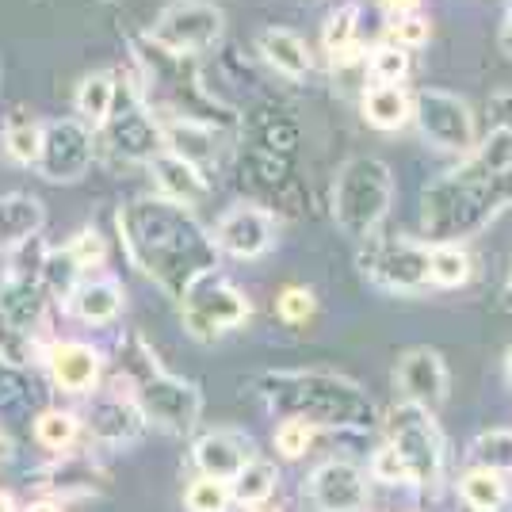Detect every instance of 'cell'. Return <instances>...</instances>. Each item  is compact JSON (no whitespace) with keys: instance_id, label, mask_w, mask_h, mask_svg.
Returning a JSON list of instances; mask_svg holds the SVG:
<instances>
[{"instance_id":"cell-44","label":"cell","mask_w":512,"mask_h":512,"mask_svg":"<svg viewBox=\"0 0 512 512\" xmlns=\"http://www.w3.org/2000/svg\"><path fill=\"white\" fill-rule=\"evenodd\" d=\"M0 512H16V501H12V493L0 490Z\"/></svg>"},{"instance_id":"cell-47","label":"cell","mask_w":512,"mask_h":512,"mask_svg":"<svg viewBox=\"0 0 512 512\" xmlns=\"http://www.w3.org/2000/svg\"><path fill=\"white\" fill-rule=\"evenodd\" d=\"M505 371H509V379H512V344H509V352H505Z\"/></svg>"},{"instance_id":"cell-33","label":"cell","mask_w":512,"mask_h":512,"mask_svg":"<svg viewBox=\"0 0 512 512\" xmlns=\"http://www.w3.org/2000/svg\"><path fill=\"white\" fill-rule=\"evenodd\" d=\"M230 501H234L230 482L207 478V474H199L192 486L184 490V505H188V512H226Z\"/></svg>"},{"instance_id":"cell-7","label":"cell","mask_w":512,"mask_h":512,"mask_svg":"<svg viewBox=\"0 0 512 512\" xmlns=\"http://www.w3.org/2000/svg\"><path fill=\"white\" fill-rule=\"evenodd\" d=\"M180 314H184V329L195 341H214V337L241 329L253 314V306L245 299V291H237L230 279L211 272L180 299Z\"/></svg>"},{"instance_id":"cell-17","label":"cell","mask_w":512,"mask_h":512,"mask_svg":"<svg viewBox=\"0 0 512 512\" xmlns=\"http://www.w3.org/2000/svg\"><path fill=\"white\" fill-rule=\"evenodd\" d=\"M50 375L65 394H88L100 379V352L85 341H58L50 348Z\"/></svg>"},{"instance_id":"cell-31","label":"cell","mask_w":512,"mask_h":512,"mask_svg":"<svg viewBox=\"0 0 512 512\" xmlns=\"http://www.w3.org/2000/svg\"><path fill=\"white\" fill-rule=\"evenodd\" d=\"M470 459H474L478 467L497 470V474L512 470V428H493V432H482V436L470 444Z\"/></svg>"},{"instance_id":"cell-37","label":"cell","mask_w":512,"mask_h":512,"mask_svg":"<svg viewBox=\"0 0 512 512\" xmlns=\"http://www.w3.org/2000/svg\"><path fill=\"white\" fill-rule=\"evenodd\" d=\"M276 306H279V318L287 321V325H302V321L314 318V310H318L314 291H306V287H283Z\"/></svg>"},{"instance_id":"cell-25","label":"cell","mask_w":512,"mask_h":512,"mask_svg":"<svg viewBox=\"0 0 512 512\" xmlns=\"http://www.w3.org/2000/svg\"><path fill=\"white\" fill-rule=\"evenodd\" d=\"M115 92H119V77L115 73H92L77 88V115L88 130H104L107 119L115 115Z\"/></svg>"},{"instance_id":"cell-24","label":"cell","mask_w":512,"mask_h":512,"mask_svg":"<svg viewBox=\"0 0 512 512\" xmlns=\"http://www.w3.org/2000/svg\"><path fill=\"white\" fill-rule=\"evenodd\" d=\"M363 119L375 130H402L413 119V96L402 85H371L363 92Z\"/></svg>"},{"instance_id":"cell-22","label":"cell","mask_w":512,"mask_h":512,"mask_svg":"<svg viewBox=\"0 0 512 512\" xmlns=\"http://www.w3.org/2000/svg\"><path fill=\"white\" fill-rule=\"evenodd\" d=\"M69 306L88 325H107L123 310V287L115 279H81L69 295Z\"/></svg>"},{"instance_id":"cell-34","label":"cell","mask_w":512,"mask_h":512,"mask_svg":"<svg viewBox=\"0 0 512 512\" xmlns=\"http://www.w3.org/2000/svg\"><path fill=\"white\" fill-rule=\"evenodd\" d=\"M367 73H371L375 85H402L409 77V54L390 43L375 46L371 58H367Z\"/></svg>"},{"instance_id":"cell-35","label":"cell","mask_w":512,"mask_h":512,"mask_svg":"<svg viewBox=\"0 0 512 512\" xmlns=\"http://www.w3.org/2000/svg\"><path fill=\"white\" fill-rule=\"evenodd\" d=\"M314 432H318V425H310V421L283 417L276 428V451L283 459H299V455H306V448L314 444Z\"/></svg>"},{"instance_id":"cell-40","label":"cell","mask_w":512,"mask_h":512,"mask_svg":"<svg viewBox=\"0 0 512 512\" xmlns=\"http://www.w3.org/2000/svg\"><path fill=\"white\" fill-rule=\"evenodd\" d=\"M490 119L497 130H509L512 134V85L490 96Z\"/></svg>"},{"instance_id":"cell-13","label":"cell","mask_w":512,"mask_h":512,"mask_svg":"<svg viewBox=\"0 0 512 512\" xmlns=\"http://www.w3.org/2000/svg\"><path fill=\"white\" fill-rule=\"evenodd\" d=\"M214 245L222 253L237 256V260H256L276 245V218L264 211V207H234L218 218V230H214Z\"/></svg>"},{"instance_id":"cell-45","label":"cell","mask_w":512,"mask_h":512,"mask_svg":"<svg viewBox=\"0 0 512 512\" xmlns=\"http://www.w3.org/2000/svg\"><path fill=\"white\" fill-rule=\"evenodd\" d=\"M501 299H505V306L512 310V272H509V279H505V295H501Z\"/></svg>"},{"instance_id":"cell-1","label":"cell","mask_w":512,"mask_h":512,"mask_svg":"<svg viewBox=\"0 0 512 512\" xmlns=\"http://www.w3.org/2000/svg\"><path fill=\"white\" fill-rule=\"evenodd\" d=\"M512 207V134L493 127L459 169L432 180L421 199L428 245H463Z\"/></svg>"},{"instance_id":"cell-30","label":"cell","mask_w":512,"mask_h":512,"mask_svg":"<svg viewBox=\"0 0 512 512\" xmlns=\"http://www.w3.org/2000/svg\"><path fill=\"white\" fill-rule=\"evenodd\" d=\"M356 35H360V4H341L321 31V43L329 50V58H341L348 50H356Z\"/></svg>"},{"instance_id":"cell-9","label":"cell","mask_w":512,"mask_h":512,"mask_svg":"<svg viewBox=\"0 0 512 512\" xmlns=\"http://www.w3.org/2000/svg\"><path fill=\"white\" fill-rule=\"evenodd\" d=\"M413 123H417L428 146H436L444 153H463L467 157L478 146V127H474L470 104L444 92V88L413 92Z\"/></svg>"},{"instance_id":"cell-11","label":"cell","mask_w":512,"mask_h":512,"mask_svg":"<svg viewBox=\"0 0 512 512\" xmlns=\"http://www.w3.org/2000/svg\"><path fill=\"white\" fill-rule=\"evenodd\" d=\"M96 157V130L81 119H54L43 123V146L35 157V169L50 184H77Z\"/></svg>"},{"instance_id":"cell-27","label":"cell","mask_w":512,"mask_h":512,"mask_svg":"<svg viewBox=\"0 0 512 512\" xmlns=\"http://www.w3.org/2000/svg\"><path fill=\"white\" fill-rule=\"evenodd\" d=\"M43 146V123L35 115H27L23 107H16L8 119H4V153L16 161V165H35Z\"/></svg>"},{"instance_id":"cell-28","label":"cell","mask_w":512,"mask_h":512,"mask_svg":"<svg viewBox=\"0 0 512 512\" xmlns=\"http://www.w3.org/2000/svg\"><path fill=\"white\" fill-rule=\"evenodd\" d=\"M470 276H474V260H470L463 245H432V253H428V283L455 291Z\"/></svg>"},{"instance_id":"cell-48","label":"cell","mask_w":512,"mask_h":512,"mask_svg":"<svg viewBox=\"0 0 512 512\" xmlns=\"http://www.w3.org/2000/svg\"><path fill=\"white\" fill-rule=\"evenodd\" d=\"M0 459H4V440H0Z\"/></svg>"},{"instance_id":"cell-12","label":"cell","mask_w":512,"mask_h":512,"mask_svg":"<svg viewBox=\"0 0 512 512\" xmlns=\"http://www.w3.org/2000/svg\"><path fill=\"white\" fill-rule=\"evenodd\" d=\"M138 85V81H134ZM107 146L115 150V157H123V161H142V165H150L157 153L165 150V142H161V127H157V119H153V111L146 107L142 100V88L134 92V100L123 115H111L107 119Z\"/></svg>"},{"instance_id":"cell-19","label":"cell","mask_w":512,"mask_h":512,"mask_svg":"<svg viewBox=\"0 0 512 512\" xmlns=\"http://www.w3.org/2000/svg\"><path fill=\"white\" fill-rule=\"evenodd\" d=\"M150 172L153 180H157L161 199H172L180 207H195V203L207 199V176L195 169V165H188L184 157H176V153L161 150L150 161Z\"/></svg>"},{"instance_id":"cell-8","label":"cell","mask_w":512,"mask_h":512,"mask_svg":"<svg viewBox=\"0 0 512 512\" xmlns=\"http://www.w3.org/2000/svg\"><path fill=\"white\" fill-rule=\"evenodd\" d=\"M222 27H226V16L211 0H172L161 8V16L153 20L146 39L169 54L195 58L222 39Z\"/></svg>"},{"instance_id":"cell-2","label":"cell","mask_w":512,"mask_h":512,"mask_svg":"<svg viewBox=\"0 0 512 512\" xmlns=\"http://www.w3.org/2000/svg\"><path fill=\"white\" fill-rule=\"evenodd\" d=\"M119 234L127 245L134 268L169 295L184 299L203 276H211L218 264L214 237L195 222V214L161 195H142L119 211Z\"/></svg>"},{"instance_id":"cell-46","label":"cell","mask_w":512,"mask_h":512,"mask_svg":"<svg viewBox=\"0 0 512 512\" xmlns=\"http://www.w3.org/2000/svg\"><path fill=\"white\" fill-rule=\"evenodd\" d=\"M245 512H279V509H272V505L264 501V505H253V509H245Z\"/></svg>"},{"instance_id":"cell-3","label":"cell","mask_w":512,"mask_h":512,"mask_svg":"<svg viewBox=\"0 0 512 512\" xmlns=\"http://www.w3.org/2000/svg\"><path fill=\"white\" fill-rule=\"evenodd\" d=\"M256 390L283 417H299L310 425H375L371 398L337 371H268L256 379Z\"/></svg>"},{"instance_id":"cell-15","label":"cell","mask_w":512,"mask_h":512,"mask_svg":"<svg viewBox=\"0 0 512 512\" xmlns=\"http://www.w3.org/2000/svg\"><path fill=\"white\" fill-rule=\"evenodd\" d=\"M398 386L406 394L409 406L432 409L448 398V367L436 348H409L398 360Z\"/></svg>"},{"instance_id":"cell-4","label":"cell","mask_w":512,"mask_h":512,"mask_svg":"<svg viewBox=\"0 0 512 512\" xmlns=\"http://www.w3.org/2000/svg\"><path fill=\"white\" fill-rule=\"evenodd\" d=\"M394 199V176L390 165L379 157H352L344 161L333 180V218L344 237L356 245H367L375 230L383 226Z\"/></svg>"},{"instance_id":"cell-18","label":"cell","mask_w":512,"mask_h":512,"mask_svg":"<svg viewBox=\"0 0 512 512\" xmlns=\"http://www.w3.org/2000/svg\"><path fill=\"white\" fill-rule=\"evenodd\" d=\"M253 455V444L237 432H207L199 444H195V467L203 470L207 478H222V482H234L237 470L245 467Z\"/></svg>"},{"instance_id":"cell-21","label":"cell","mask_w":512,"mask_h":512,"mask_svg":"<svg viewBox=\"0 0 512 512\" xmlns=\"http://www.w3.org/2000/svg\"><path fill=\"white\" fill-rule=\"evenodd\" d=\"M43 222H46V211L35 195H23V192L0 195V249H16L23 241L39 237Z\"/></svg>"},{"instance_id":"cell-26","label":"cell","mask_w":512,"mask_h":512,"mask_svg":"<svg viewBox=\"0 0 512 512\" xmlns=\"http://www.w3.org/2000/svg\"><path fill=\"white\" fill-rule=\"evenodd\" d=\"M459 497L463 505L474 512H501L509 505V486H505V474L486 467H474L459 478Z\"/></svg>"},{"instance_id":"cell-20","label":"cell","mask_w":512,"mask_h":512,"mask_svg":"<svg viewBox=\"0 0 512 512\" xmlns=\"http://www.w3.org/2000/svg\"><path fill=\"white\" fill-rule=\"evenodd\" d=\"M256 46H260V58L272 65L276 73L291 77V81H302L310 73V65H314L306 39H302L299 31H291V27H268V31H260Z\"/></svg>"},{"instance_id":"cell-6","label":"cell","mask_w":512,"mask_h":512,"mask_svg":"<svg viewBox=\"0 0 512 512\" xmlns=\"http://www.w3.org/2000/svg\"><path fill=\"white\" fill-rule=\"evenodd\" d=\"M428 253L432 245L413 237H371L360 253V268L379 291L417 295L428 287Z\"/></svg>"},{"instance_id":"cell-29","label":"cell","mask_w":512,"mask_h":512,"mask_svg":"<svg viewBox=\"0 0 512 512\" xmlns=\"http://www.w3.org/2000/svg\"><path fill=\"white\" fill-rule=\"evenodd\" d=\"M276 482H279V474H276L272 463H264V459H249L245 467L237 470L234 482H230V493H234L237 505L253 509V505H264V501L276 493Z\"/></svg>"},{"instance_id":"cell-10","label":"cell","mask_w":512,"mask_h":512,"mask_svg":"<svg viewBox=\"0 0 512 512\" xmlns=\"http://www.w3.org/2000/svg\"><path fill=\"white\" fill-rule=\"evenodd\" d=\"M390 448L402 455L409 482L436 486L444 470V440L432 425V413L421 406H398L390 413Z\"/></svg>"},{"instance_id":"cell-42","label":"cell","mask_w":512,"mask_h":512,"mask_svg":"<svg viewBox=\"0 0 512 512\" xmlns=\"http://www.w3.org/2000/svg\"><path fill=\"white\" fill-rule=\"evenodd\" d=\"M497 43H501V54L512 58V0H509V8H505V16H501V35H497Z\"/></svg>"},{"instance_id":"cell-5","label":"cell","mask_w":512,"mask_h":512,"mask_svg":"<svg viewBox=\"0 0 512 512\" xmlns=\"http://www.w3.org/2000/svg\"><path fill=\"white\" fill-rule=\"evenodd\" d=\"M130 398L134 406L142 409L146 421H157L161 428H172V432H188V428L199 421V409H203V398H199V386L184 383L169 375L165 367H157V356H146V367L130 379Z\"/></svg>"},{"instance_id":"cell-43","label":"cell","mask_w":512,"mask_h":512,"mask_svg":"<svg viewBox=\"0 0 512 512\" xmlns=\"http://www.w3.org/2000/svg\"><path fill=\"white\" fill-rule=\"evenodd\" d=\"M23 512H62V509H58L54 501H39V505H27Z\"/></svg>"},{"instance_id":"cell-36","label":"cell","mask_w":512,"mask_h":512,"mask_svg":"<svg viewBox=\"0 0 512 512\" xmlns=\"http://www.w3.org/2000/svg\"><path fill=\"white\" fill-rule=\"evenodd\" d=\"M428 39H432V23H428V16H406V20H394V27L386 31V43L398 46V50H421V46H428Z\"/></svg>"},{"instance_id":"cell-38","label":"cell","mask_w":512,"mask_h":512,"mask_svg":"<svg viewBox=\"0 0 512 512\" xmlns=\"http://www.w3.org/2000/svg\"><path fill=\"white\" fill-rule=\"evenodd\" d=\"M65 253L73 256V264H77L81 272H88V268H100V264H104L107 245H104V237L96 234V230H81V234L65 245Z\"/></svg>"},{"instance_id":"cell-23","label":"cell","mask_w":512,"mask_h":512,"mask_svg":"<svg viewBox=\"0 0 512 512\" xmlns=\"http://www.w3.org/2000/svg\"><path fill=\"white\" fill-rule=\"evenodd\" d=\"M142 409L134 406V398H104V402H96V409L88 413V428H92V436L96 440H107V444H119V440H130V436H138V428H142Z\"/></svg>"},{"instance_id":"cell-14","label":"cell","mask_w":512,"mask_h":512,"mask_svg":"<svg viewBox=\"0 0 512 512\" xmlns=\"http://www.w3.org/2000/svg\"><path fill=\"white\" fill-rule=\"evenodd\" d=\"M310 505L318 512H363L367 474L348 459H329L310 474Z\"/></svg>"},{"instance_id":"cell-39","label":"cell","mask_w":512,"mask_h":512,"mask_svg":"<svg viewBox=\"0 0 512 512\" xmlns=\"http://www.w3.org/2000/svg\"><path fill=\"white\" fill-rule=\"evenodd\" d=\"M371 478H379V482H409L406 463H402V455L390 448V444L375 451V459H371Z\"/></svg>"},{"instance_id":"cell-32","label":"cell","mask_w":512,"mask_h":512,"mask_svg":"<svg viewBox=\"0 0 512 512\" xmlns=\"http://www.w3.org/2000/svg\"><path fill=\"white\" fill-rule=\"evenodd\" d=\"M77 432H81L77 417L62 413V409H46V413H39V421H35V440L50 451H65L77 440Z\"/></svg>"},{"instance_id":"cell-16","label":"cell","mask_w":512,"mask_h":512,"mask_svg":"<svg viewBox=\"0 0 512 512\" xmlns=\"http://www.w3.org/2000/svg\"><path fill=\"white\" fill-rule=\"evenodd\" d=\"M157 127H161V142L165 150L184 157L195 169H211L218 165V130L207 123H195V119H176V115H153Z\"/></svg>"},{"instance_id":"cell-41","label":"cell","mask_w":512,"mask_h":512,"mask_svg":"<svg viewBox=\"0 0 512 512\" xmlns=\"http://www.w3.org/2000/svg\"><path fill=\"white\" fill-rule=\"evenodd\" d=\"M379 8H383L390 20H406V16H417L421 0H379Z\"/></svg>"}]
</instances>
